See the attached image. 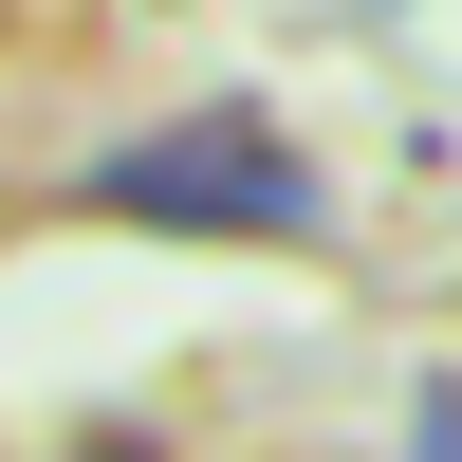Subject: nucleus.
Masks as SVG:
<instances>
[{"label": "nucleus", "instance_id": "1", "mask_svg": "<svg viewBox=\"0 0 462 462\" xmlns=\"http://www.w3.org/2000/svg\"><path fill=\"white\" fill-rule=\"evenodd\" d=\"M93 222H167V241H315V167L278 148V111H185V130L93 148L74 185Z\"/></svg>", "mask_w": 462, "mask_h": 462}, {"label": "nucleus", "instance_id": "2", "mask_svg": "<svg viewBox=\"0 0 462 462\" xmlns=\"http://www.w3.org/2000/svg\"><path fill=\"white\" fill-rule=\"evenodd\" d=\"M407 462H462V389H444V407H426V444H407Z\"/></svg>", "mask_w": 462, "mask_h": 462}]
</instances>
